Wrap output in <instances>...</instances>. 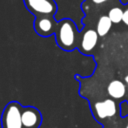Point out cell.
<instances>
[{"instance_id": "6da1fadb", "label": "cell", "mask_w": 128, "mask_h": 128, "mask_svg": "<svg viewBox=\"0 0 128 128\" xmlns=\"http://www.w3.org/2000/svg\"><path fill=\"white\" fill-rule=\"evenodd\" d=\"M55 40L57 45L64 51H72L78 47L80 32L75 22L69 18H64L57 23L55 31Z\"/></svg>"}, {"instance_id": "7a4b0ae2", "label": "cell", "mask_w": 128, "mask_h": 128, "mask_svg": "<svg viewBox=\"0 0 128 128\" xmlns=\"http://www.w3.org/2000/svg\"><path fill=\"white\" fill-rule=\"evenodd\" d=\"M91 111L93 113L94 118L103 124L110 122L115 119L116 115L120 114V104L117 105L114 99L106 98L102 101H96L95 103H91Z\"/></svg>"}, {"instance_id": "3957f363", "label": "cell", "mask_w": 128, "mask_h": 128, "mask_svg": "<svg viewBox=\"0 0 128 128\" xmlns=\"http://www.w3.org/2000/svg\"><path fill=\"white\" fill-rule=\"evenodd\" d=\"M22 105L17 101L9 102L1 116V126L2 128H23L22 118Z\"/></svg>"}, {"instance_id": "277c9868", "label": "cell", "mask_w": 128, "mask_h": 128, "mask_svg": "<svg viewBox=\"0 0 128 128\" xmlns=\"http://www.w3.org/2000/svg\"><path fill=\"white\" fill-rule=\"evenodd\" d=\"M27 10L36 16H54L57 4L54 0H23Z\"/></svg>"}, {"instance_id": "5b68a950", "label": "cell", "mask_w": 128, "mask_h": 128, "mask_svg": "<svg viewBox=\"0 0 128 128\" xmlns=\"http://www.w3.org/2000/svg\"><path fill=\"white\" fill-rule=\"evenodd\" d=\"M57 23L54 16H36L34 21V29L36 33L42 37H49L55 34Z\"/></svg>"}, {"instance_id": "8992f818", "label": "cell", "mask_w": 128, "mask_h": 128, "mask_svg": "<svg viewBox=\"0 0 128 128\" xmlns=\"http://www.w3.org/2000/svg\"><path fill=\"white\" fill-rule=\"evenodd\" d=\"M98 37H99V35L96 30H94L92 28L86 29L85 31L80 33V38H79L77 48L79 49V51L81 53H83L85 55L91 54L97 45Z\"/></svg>"}, {"instance_id": "52a82bcc", "label": "cell", "mask_w": 128, "mask_h": 128, "mask_svg": "<svg viewBox=\"0 0 128 128\" xmlns=\"http://www.w3.org/2000/svg\"><path fill=\"white\" fill-rule=\"evenodd\" d=\"M21 118L23 128H39L42 123L40 111L33 106H22Z\"/></svg>"}, {"instance_id": "ba28073f", "label": "cell", "mask_w": 128, "mask_h": 128, "mask_svg": "<svg viewBox=\"0 0 128 128\" xmlns=\"http://www.w3.org/2000/svg\"><path fill=\"white\" fill-rule=\"evenodd\" d=\"M107 93L110 98L114 100H120L127 94V87L121 80H112L107 86Z\"/></svg>"}, {"instance_id": "9c48e42d", "label": "cell", "mask_w": 128, "mask_h": 128, "mask_svg": "<svg viewBox=\"0 0 128 128\" xmlns=\"http://www.w3.org/2000/svg\"><path fill=\"white\" fill-rule=\"evenodd\" d=\"M112 21L110 20L108 15H102L100 16V18L97 21V25H96V31L98 33V35L100 37H104L106 34H108V32L110 31L111 27H112Z\"/></svg>"}, {"instance_id": "30bf717a", "label": "cell", "mask_w": 128, "mask_h": 128, "mask_svg": "<svg viewBox=\"0 0 128 128\" xmlns=\"http://www.w3.org/2000/svg\"><path fill=\"white\" fill-rule=\"evenodd\" d=\"M123 13H124V11L120 7H113L109 10L108 16H109L110 20L112 21V23L118 24L123 19Z\"/></svg>"}, {"instance_id": "8fae6325", "label": "cell", "mask_w": 128, "mask_h": 128, "mask_svg": "<svg viewBox=\"0 0 128 128\" xmlns=\"http://www.w3.org/2000/svg\"><path fill=\"white\" fill-rule=\"evenodd\" d=\"M122 21L124 22V24H126L128 26V8H126V10L123 13V19H122Z\"/></svg>"}, {"instance_id": "7c38bea8", "label": "cell", "mask_w": 128, "mask_h": 128, "mask_svg": "<svg viewBox=\"0 0 128 128\" xmlns=\"http://www.w3.org/2000/svg\"><path fill=\"white\" fill-rule=\"evenodd\" d=\"M91 1H92V3H94V4L100 5V4H103V3H105V2H107V1H109V0H91Z\"/></svg>"}, {"instance_id": "4fadbf2b", "label": "cell", "mask_w": 128, "mask_h": 128, "mask_svg": "<svg viewBox=\"0 0 128 128\" xmlns=\"http://www.w3.org/2000/svg\"><path fill=\"white\" fill-rule=\"evenodd\" d=\"M121 128H128V116L124 118V123L122 124Z\"/></svg>"}, {"instance_id": "5bb4252c", "label": "cell", "mask_w": 128, "mask_h": 128, "mask_svg": "<svg viewBox=\"0 0 128 128\" xmlns=\"http://www.w3.org/2000/svg\"><path fill=\"white\" fill-rule=\"evenodd\" d=\"M120 2H121L122 4H124V5H125V4H127V3H128V0H120Z\"/></svg>"}, {"instance_id": "9a60e30c", "label": "cell", "mask_w": 128, "mask_h": 128, "mask_svg": "<svg viewBox=\"0 0 128 128\" xmlns=\"http://www.w3.org/2000/svg\"><path fill=\"white\" fill-rule=\"evenodd\" d=\"M124 81H125V83L128 85V75H126V76H125V78H124Z\"/></svg>"}]
</instances>
